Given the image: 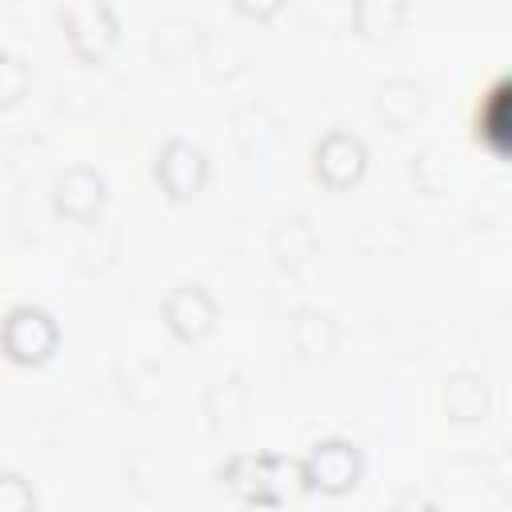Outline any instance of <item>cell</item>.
Here are the masks:
<instances>
[{
    "label": "cell",
    "mask_w": 512,
    "mask_h": 512,
    "mask_svg": "<svg viewBox=\"0 0 512 512\" xmlns=\"http://www.w3.org/2000/svg\"><path fill=\"white\" fill-rule=\"evenodd\" d=\"M220 480L256 508H280L300 484V464L272 456V452H260V456L248 452V456H232L220 468Z\"/></svg>",
    "instance_id": "obj_1"
},
{
    "label": "cell",
    "mask_w": 512,
    "mask_h": 512,
    "mask_svg": "<svg viewBox=\"0 0 512 512\" xmlns=\"http://www.w3.org/2000/svg\"><path fill=\"white\" fill-rule=\"evenodd\" d=\"M360 476H364V456L352 440H340V436L316 440L308 448V456L300 460V488H312L324 496L352 492L360 484Z\"/></svg>",
    "instance_id": "obj_2"
},
{
    "label": "cell",
    "mask_w": 512,
    "mask_h": 512,
    "mask_svg": "<svg viewBox=\"0 0 512 512\" xmlns=\"http://www.w3.org/2000/svg\"><path fill=\"white\" fill-rule=\"evenodd\" d=\"M56 320L44 308L32 304H16L4 320H0V348L12 364H44L56 352Z\"/></svg>",
    "instance_id": "obj_3"
},
{
    "label": "cell",
    "mask_w": 512,
    "mask_h": 512,
    "mask_svg": "<svg viewBox=\"0 0 512 512\" xmlns=\"http://www.w3.org/2000/svg\"><path fill=\"white\" fill-rule=\"evenodd\" d=\"M368 168V148L360 136L344 132V128H332L316 140L312 148V176L324 184V188H352Z\"/></svg>",
    "instance_id": "obj_4"
},
{
    "label": "cell",
    "mask_w": 512,
    "mask_h": 512,
    "mask_svg": "<svg viewBox=\"0 0 512 512\" xmlns=\"http://www.w3.org/2000/svg\"><path fill=\"white\" fill-rule=\"evenodd\" d=\"M60 24L68 32V44L80 60L96 64L116 44V16L108 4H68L60 8Z\"/></svg>",
    "instance_id": "obj_5"
},
{
    "label": "cell",
    "mask_w": 512,
    "mask_h": 512,
    "mask_svg": "<svg viewBox=\"0 0 512 512\" xmlns=\"http://www.w3.org/2000/svg\"><path fill=\"white\" fill-rule=\"evenodd\" d=\"M160 188L168 192V200H188L204 188V176H208V160L196 144L188 140H168L160 152H156V164H152Z\"/></svg>",
    "instance_id": "obj_6"
},
{
    "label": "cell",
    "mask_w": 512,
    "mask_h": 512,
    "mask_svg": "<svg viewBox=\"0 0 512 512\" xmlns=\"http://www.w3.org/2000/svg\"><path fill=\"white\" fill-rule=\"evenodd\" d=\"M216 300L200 288V284H180V288H172L168 292V300H164V324H168V332L176 336V340H184V344H196V340H204L212 328H216Z\"/></svg>",
    "instance_id": "obj_7"
},
{
    "label": "cell",
    "mask_w": 512,
    "mask_h": 512,
    "mask_svg": "<svg viewBox=\"0 0 512 512\" xmlns=\"http://www.w3.org/2000/svg\"><path fill=\"white\" fill-rule=\"evenodd\" d=\"M104 208V176L88 164H76L68 168L60 180H56V212L76 220V224H92Z\"/></svg>",
    "instance_id": "obj_8"
},
{
    "label": "cell",
    "mask_w": 512,
    "mask_h": 512,
    "mask_svg": "<svg viewBox=\"0 0 512 512\" xmlns=\"http://www.w3.org/2000/svg\"><path fill=\"white\" fill-rule=\"evenodd\" d=\"M312 248H316V232H312V224L304 216H288V220L276 224V232H272V256L284 268H300L312 256Z\"/></svg>",
    "instance_id": "obj_9"
},
{
    "label": "cell",
    "mask_w": 512,
    "mask_h": 512,
    "mask_svg": "<svg viewBox=\"0 0 512 512\" xmlns=\"http://www.w3.org/2000/svg\"><path fill=\"white\" fill-rule=\"evenodd\" d=\"M292 340H296L300 356H328L336 344V324H332V316H324L316 308H300L292 320Z\"/></svg>",
    "instance_id": "obj_10"
},
{
    "label": "cell",
    "mask_w": 512,
    "mask_h": 512,
    "mask_svg": "<svg viewBox=\"0 0 512 512\" xmlns=\"http://www.w3.org/2000/svg\"><path fill=\"white\" fill-rule=\"evenodd\" d=\"M376 112L384 116V124L392 128H408L420 116V88L412 80H388L376 92Z\"/></svg>",
    "instance_id": "obj_11"
},
{
    "label": "cell",
    "mask_w": 512,
    "mask_h": 512,
    "mask_svg": "<svg viewBox=\"0 0 512 512\" xmlns=\"http://www.w3.org/2000/svg\"><path fill=\"white\" fill-rule=\"evenodd\" d=\"M200 60H204V72L212 80H228V76H236L244 68V48L232 44V40H220L216 32H208V36H200Z\"/></svg>",
    "instance_id": "obj_12"
},
{
    "label": "cell",
    "mask_w": 512,
    "mask_h": 512,
    "mask_svg": "<svg viewBox=\"0 0 512 512\" xmlns=\"http://www.w3.org/2000/svg\"><path fill=\"white\" fill-rule=\"evenodd\" d=\"M444 404H448V412H452L456 420H476L480 408H484V388H480V380H476L472 372L452 376L448 388H444Z\"/></svg>",
    "instance_id": "obj_13"
},
{
    "label": "cell",
    "mask_w": 512,
    "mask_h": 512,
    "mask_svg": "<svg viewBox=\"0 0 512 512\" xmlns=\"http://www.w3.org/2000/svg\"><path fill=\"white\" fill-rule=\"evenodd\" d=\"M404 20V8L400 4H392V0H364L360 8H356V28L364 32V36H388L396 24Z\"/></svg>",
    "instance_id": "obj_14"
},
{
    "label": "cell",
    "mask_w": 512,
    "mask_h": 512,
    "mask_svg": "<svg viewBox=\"0 0 512 512\" xmlns=\"http://www.w3.org/2000/svg\"><path fill=\"white\" fill-rule=\"evenodd\" d=\"M204 408H208V416H216V420H236V416L244 412V384H240L236 376L212 384L208 396H204Z\"/></svg>",
    "instance_id": "obj_15"
},
{
    "label": "cell",
    "mask_w": 512,
    "mask_h": 512,
    "mask_svg": "<svg viewBox=\"0 0 512 512\" xmlns=\"http://www.w3.org/2000/svg\"><path fill=\"white\" fill-rule=\"evenodd\" d=\"M0 512H36L32 484L12 468H0Z\"/></svg>",
    "instance_id": "obj_16"
},
{
    "label": "cell",
    "mask_w": 512,
    "mask_h": 512,
    "mask_svg": "<svg viewBox=\"0 0 512 512\" xmlns=\"http://www.w3.org/2000/svg\"><path fill=\"white\" fill-rule=\"evenodd\" d=\"M28 88V68L20 56L0 52V104H16Z\"/></svg>",
    "instance_id": "obj_17"
},
{
    "label": "cell",
    "mask_w": 512,
    "mask_h": 512,
    "mask_svg": "<svg viewBox=\"0 0 512 512\" xmlns=\"http://www.w3.org/2000/svg\"><path fill=\"white\" fill-rule=\"evenodd\" d=\"M392 512H440V508H436L432 500H424V496H416V492H412V496H404Z\"/></svg>",
    "instance_id": "obj_18"
}]
</instances>
